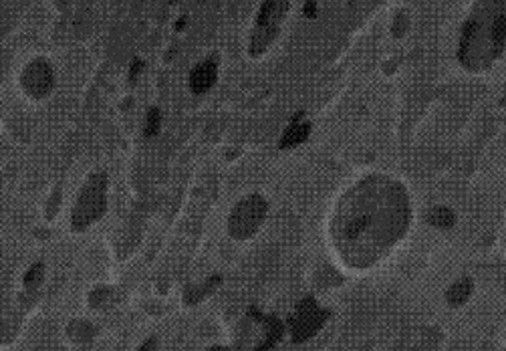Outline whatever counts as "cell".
Returning a JSON list of instances; mask_svg holds the SVG:
<instances>
[{"label": "cell", "mask_w": 506, "mask_h": 351, "mask_svg": "<svg viewBox=\"0 0 506 351\" xmlns=\"http://www.w3.org/2000/svg\"><path fill=\"white\" fill-rule=\"evenodd\" d=\"M505 51V4L494 15H472L462 30L458 59L466 67L478 69L494 61Z\"/></svg>", "instance_id": "obj_2"}, {"label": "cell", "mask_w": 506, "mask_h": 351, "mask_svg": "<svg viewBox=\"0 0 506 351\" xmlns=\"http://www.w3.org/2000/svg\"><path fill=\"white\" fill-rule=\"evenodd\" d=\"M160 121H161L160 109H158V107H152V109L147 111V119H145V136H147V138H152V136H156V134L160 132Z\"/></svg>", "instance_id": "obj_13"}, {"label": "cell", "mask_w": 506, "mask_h": 351, "mask_svg": "<svg viewBox=\"0 0 506 351\" xmlns=\"http://www.w3.org/2000/svg\"><path fill=\"white\" fill-rule=\"evenodd\" d=\"M472 295V281L470 279H460L456 281L448 291H446V301L450 307H460L468 301Z\"/></svg>", "instance_id": "obj_10"}, {"label": "cell", "mask_w": 506, "mask_h": 351, "mask_svg": "<svg viewBox=\"0 0 506 351\" xmlns=\"http://www.w3.org/2000/svg\"><path fill=\"white\" fill-rule=\"evenodd\" d=\"M264 214H266V202L260 196H249L232 212L228 231L234 238H249L251 234L258 231Z\"/></svg>", "instance_id": "obj_5"}, {"label": "cell", "mask_w": 506, "mask_h": 351, "mask_svg": "<svg viewBox=\"0 0 506 351\" xmlns=\"http://www.w3.org/2000/svg\"><path fill=\"white\" fill-rule=\"evenodd\" d=\"M41 277H43V264L39 262V264L30 267V271H28L26 277H24V282H26V285H33V281L35 282L41 281Z\"/></svg>", "instance_id": "obj_14"}, {"label": "cell", "mask_w": 506, "mask_h": 351, "mask_svg": "<svg viewBox=\"0 0 506 351\" xmlns=\"http://www.w3.org/2000/svg\"><path fill=\"white\" fill-rule=\"evenodd\" d=\"M105 186H107L105 174H93L87 184L83 186L73 210V226L77 231L89 226L105 212Z\"/></svg>", "instance_id": "obj_3"}, {"label": "cell", "mask_w": 506, "mask_h": 351, "mask_svg": "<svg viewBox=\"0 0 506 351\" xmlns=\"http://www.w3.org/2000/svg\"><path fill=\"white\" fill-rule=\"evenodd\" d=\"M216 71H218L216 59H206L204 63L194 67L190 73V89L194 93H206L216 81Z\"/></svg>", "instance_id": "obj_8"}, {"label": "cell", "mask_w": 506, "mask_h": 351, "mask_svg": "<svg viewBox=\"0 0 506 351\" xmlns=\"http://www.w3.org/2000/svg\"><path fill=\"white\" fill-rule=\"evenodd\" d=\"M337 242L351 255L391 244L408 226V200L401 188L381 178L355 188L337 214Z\"/></svg>", "instance_id": "obj_1"}, {"label": "cell", "mask_w": 506, "mask_h": 351, "mask_svg": "<svg viewBox=\"0 0 506 351\" xmlns=\"http://www.w3.org/2000/svg\"><path fill=\"white\" fill-rule=\"evenodd\" d=\"M327 317H329V311L319 309V305L315 303L313 297L302 299L299 307H297V311L291 315V321H289L291 323V331H293V341L295 343H302L309 337H313L321 329Z\"/></svg>", "instance_id": "obj_6"}, {"label": "cell", "mask_w": 506, "mask_h": 351, "mask_svg": "<svg viewBox=\"0 0 506 351\" xmlns=\"http://www.w3.org/2000/svg\"><path fill=\"white\" fill-rule=\"evenodd\" d=\"M141 67H143V63H141L139 59H136V61H134V67H132V71H129V77H132V79H136V77H138V73L141 71Z\"/></svg>", "instance_id": "obj_15"}, {"label": "cell", "mask_w": 506, "mask_h": 351, "mask_svg": "<svg viewBox=\"0 0 506 351\" xmlns=\"http://www.w3.org/2000/svg\"><path fill=\"white\" fill-rule=\"evenodd\" d=\"M302 116H305V114L299 111L297 116L293 117V121H291L289 129L284 132L282 140H280V143H278V147H280V150H289V147L299 145V143H302V141L307 140V136L311 134V123H309V121H300Z\"/></svg>", "instance_id": "obj_9"}, {"label": "cell", "mask_w": 506, "mask_h": 351, "mask_svg": "<svg viewBox=\"0 0 506 351\" xmlns=\"http://www.w3.org/2000/svg\"><path fill=\"white\" fill-rule=\"evenodd\" d=\"M289 4L287 2H264L260 8V15L256 19V26L253 33V47L251 53L258 57L264 48L271 45V41L278 33V24L284 19Z\"/></svg>", "instance_id": "obj_4"}, {"label": "cell", "mask_w": 506, "mask_h": 351, "mask_svg": "<svg viewBox=\"0 0 506 351\" xmlns=\"http://www.w3.org/2000/svg\"><path fill=\"white\" fill-rule=\"evenodd\" d=\"M154 348H156V339H150L147 343H143V348L139 351H154Z\"/></svg>", "instance_id": "obj_17"}, {"label": "cell", "mask_w": 506, "mask_h": 351, "mask_svg": "<svg viewBox=\"0 0 506 351\" xmlns=\"http://www.w3.org/2000/svg\"><path fill=\"white\" fill-rule=\"evenodd\" d=\"M256 317H258L260 323L266 325V341H264L262 345H258V350L256 351H269L273 345H275L276 341L280 339V335H282V323H280L276 317H264L262 313H258Z\"/></svg>", "instance_id": "obj_11"}, {"label": "cell", "mask_w": 506, "mask_h": 351, "mask_svg": "<svg viewBox=\"0 0 506 351\" xmlns=\"http://www.w3.org/2000/svg\"><path fill=\"white\" fill-rule=\"evenodd\" d=\"M315 8H317V4H315V2L305 4V15H307V17H315Z\"/></svg>", "instance_id": "obj_16"}, {"label": "cell", "mask_w": 506, "mask_h": 351, "mask_svg": "<svg viewBox=\"0 0 506 351\" xmlns=\"http://www.w3.org/2000/svg\"><path fill=\"white\" fill-rule=\"evenodd\" d=\"M428 222L437 226V228H450V226H454L456 216H454V212L446 208V206H436L434 210L428 214Z\"/></svg>", "instance_id": "obj_12"}, {"label": "cell", "mask_w": 506, "mask_h": 351, "mask_svg": "<svg viewBox=\"0 0 506 351\" xmlns=\"http://www.w3.org/2000/svg\"><path fill=\"white\" fill-rule=\"evenodd\" d=\"M24 89L35 97H43L53 87V69L45 59L33 61L23 73Z\"/></svg>", "instance_id": "obj_7"}]
</instances>
